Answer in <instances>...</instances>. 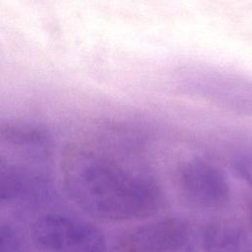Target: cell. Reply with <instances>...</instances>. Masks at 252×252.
I'll return each instance as SVG.
<instances>
[{
  "label": "cell",
  "instance_id": "obj_7",
  "mask_svg": "<svg viewBox=\"0 0 252 252\" xmlns=\"http://www.w3.org/2000/svg\"><path fill=\"white\" fill-rule=\"evenodd\" d=\"M49 141L47 130L34 123L0 120V143L14 147H42Z\"/></svg>",
  "mask_w": 252,
  "mask_h": 252
},
{
  "label": "cell",
  "instance_id": "obj_11",
  "mask_svg": "<svg viewBox=\"0 0 252 252\" xmlns=\"http://www.w3.org/2000/svg\"><path fill=\"white\" fill-rule=\"evenodd\" d=\"M247 218H248V222L250 225V228L252 230V198L249 200L247 204Z\"/></svg>",
  "mask_w": 252,
  "mask_h": 252
},
{
  "label": "cell",
  "instance_id": "obj_9",
  "mask_svg": "<svg viewBox=\"0 0 252 252\" xmlns=\"http://www.w3.org/2000/svg\"><path fill=\"white\" fill-rule=\"evenodd\" d=\"M230 166L239 179L252 187V148L236 152L230 158Z\"/></svg>",
  "mask_w": 252,
  "mask_h": 252
},
{
  "label": "cell",
  "instance_id": "obj_10",
  "mask_svg": "<svg viewBox=\"0 0 252 252\" xmlns=\"http://www.w3.org/2000/svg\"><path fill=\"white\" fill-rule=\"evenodd\" d=\"M0 252H25L18 232L9 224L0 222Z\"/></svg>",
  "mask_w": 252,
  "mask_h": 252
},
{
  "label": "cell",
  "instance_id": "obj_3",
  "mask_svg": "<svg viewBox=\"0 0 252 252\" xmlns=\"http://www.w3.org/2000/svg\"><path fill=\"white\" fill-rule=\"evenodd\" d=\"M35 244L45 252H103L105 239L93 222L68 214L51 213L32 227Z\"/></svg>",
  "mask_w": 252,
  "mask_h": 252
},
{
  "label": "cell",
  "instance_id": "obj_1",
  "mask_svg": "<svg viewBox=\"0 0 252 252\" xmlns=\"http://www.w3.org/2000/svg\"><path fill=\"white\" fill-rule=\"evenodd\" d=\"M60 170L68 197L96 220H140L157 215L165 204L154 176L78 144L63 150Z\"/></svg>",
  "mask_w": 252,
  "mask_h": 252
},
{
  "label": "cell",
  "instance_id": "obj_4",
  "mask_svg": "<svg viewBox=\"0 0 252 252\" xmlns=\"http://www.w3.org/2000/svg\"><path fill=\"white\" fill-rule=\"evenodd\" d=\"M175 181L184 200L202 210H220L230 201L231 188L223 171L211 161L193 157L182 160Z\"/></svg>",
  "mask_w": 252,
  "mask_h": 252
},
{
  "label": "cell",
  "instance_id": "obj_5",
  "mask_svg": "<svg viewBox=\"0 0 252 252\" xmlns=\"http://www.w3.org/2000/svg\"><path fill=\"white\" fill-rule=\"evenodd\" d=\"M189 238L188 223L179 218H163L139 225L116 242L117 252H174Z\"/></svg>",
  "mask_w": 252,
  "mask_h": 252
},
{
  "label": "cell",
  "instance_id": "obj_2",
  "mask_svg": "<svg viewBox=\"0 0 252 252\" xmlns=\"http://www.w3.org/2000/svg\"><path fill=\"white\" fill-rule=\"evenodd\" d=\"M180 94L230 113L252 117V76L230 69L188 63L176 67L170 76Z\"/></svg>",
  "mask_w": 252,
  "mask_h": 252
},
{
  "label": "cell",
  "instance_id": "obj_6",
  "mask_svg": "<svg viewBox=\"0 0 252 252\" xmlns=\"http://www.w3.org/2000/svg\"><path fill=\"white\" fill-rule=\"evenodd\" d=\"M204 252H252V243L246 231L229 220L208 223L202 234Z\"/></svg>",
  "mask_w": 252,
  "mask_h": 252
},
{
  "label": "cell",
  "instance_id": "obj_8",
  "mask_svg": "<svg viewBox=\"0 0 252 252\" xmlns=\"http://www.w3.org/2000/svg\"><path fill=\"white\" fill-rule=\"evenodd\" d=\"M28 187V178L8 160L0 158V208L19 199Z\"/></svg>",
  "mask_w": 252,
  "mask_h": 252
}]
</instances>
